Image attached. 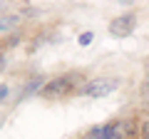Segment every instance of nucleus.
Segmentation results:
<instances>
[{"instance_id":"obj_8","label":"nucleus","mask_w":149,"mask_h":139,"mask_svg":"<svg viewBox=\"0 0 149 139\" xmlns=\"http://www.w3.org/2000/svg\"><path fill=\"white\" fill-rule=\"evenodd\" d=\"M5 97H8V87H5V85H3V87H0V102L5 99Z\"/></svg>"},{"instance_id":"obj_4","label":"nucleus","mask_w":149,"mask_h":139,"mask_svg":"<svg viewBox=\"0 0 149 139\" xmlns=\"http://www.w3.org/2000/svg\"><path fill=\"white\" fill-rule=\"evenodd\" d=\"M17 22H20V17H17V15H0V32L13 30Z\"/></svg>"},{"instance_id":"obj_1","label":"nucleus","mask_w":149,"mask_h":139,"mask_svg":"<svg viewBox=\"0 0 149 139\" xmlns=\"http://www.w3.org/2000/svg\"><path fill=\"white\" fill-rule=\"evenodd\" d=\"M82 82V77L77 75V72H67V75H60L55 77V80H50L47 85L42 87V97H47V99H60V97L70 95V92L74 90V87Z\"/></svg>"},{"instance_id":"obj_10","label":"nucleus","mask_w":149,"mask_h":139,"mask_svg":"<svg viewBox=\"0 0 149 139\" xmlns=\"http://www.w3.org/2000/svg\"><path fill=\"white\" fill-rule=\"evenodd\" d=\"M0 13H3V3H0Z\"/></svg>"},{"instance_id":"obj_7","label":"nucleus","mask_w":149,"mask_h":139,"mask_svg":"<svg viewBox=\"0 0 149 139\" xmlns=\"http://www.w3.org/2000/svg\"><path fill=\"white\" fill-rule=\"evenodd\" d=\"M139 132H142V139H149V119L142 122V129H139Z\"/></svg>"},{"instance_id":"obj_5","label":"nucleus","mask_w":149,"mask_h":139,"mask_svg":"<svg viewBox=\"0 0 149 139\" xmlns=\"http://www.w3.org/2000/svg\"><path fill=\"white\" fill-rule=\"evenodd\" d=\"M82 139H104V137H102V127H92Z\"/></svg>"},{"instance_id":"obj_6","label":"nucleus","mask_w":149,"mask_h":139,"mask_svg":"<svg viewBox=\"0 0 149 139\" xmlns=\"http://www.w3.org/2000/svg\"><path fill=\"white\" fill-rule=\"evenodd\" d=\"M92 38H95L92 32H82V35H80V45H82V47H87V45L92 42Z\"/></svg>"},{"instance_id":"obj_9","label":"nucleus","mask_w":149,"mask_h":139,"mask_svg":"<svg viewBox=\"0 0 149 139\" xmlns=\"http://www.w3.org/2000/svg\"><path fill=\"white\" fill-rule=\"evenodd\" d=\"M3 62H5V57H3V47H0V67H3Z\"/></svg>"},{"instance_id":"obj_2","label":"nucleus","mask_w":149,"mask_h":139,"mask_svg":"<svg viewBox=\"0 0 149 139\" xmlns=\"http://www.w3.org/2000/svg\"><path fill=\"white\" fill-rule=\"evenodd\" d=\"M117 87H119V82H117V80H109V77H100V80L87 82L82 92H85L87 97H95V99H97V97H107L109 92L117 90Z\"/></svg>"},{"instance_id":"obj_3","label":"nucleus","mask_w":149,"mask_h":139,"mask_svg":"<svg viewBox=\"0 0 149 139\" xmlns=\"http://www.w3.org/2000/svg\"><path fill=\"white\" fill-rule=\"evenodd\" d=\"M134 22H137L134 13H124V15L114 17V20L109 22V32L114 35V38H127L129 32L134 30Z\"/></svg>"}]
</instances>
